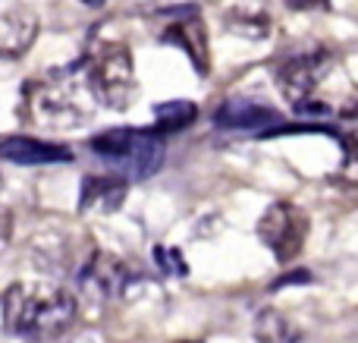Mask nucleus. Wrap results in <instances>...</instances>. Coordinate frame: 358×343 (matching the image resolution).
Instances as JSON below:
<instances>
[{
    "label": "nucleus",
    "instance_id": "1",
    "mask_svg": "<svg viewBox=\"0 0 358 343\" xmlns=\"http://www.w3.org/2000/svg\"><path fill=\"white\" fill-rule=\"evenodd\" d=\"M3 328L22 340H54L76 325L79 302L57 284H10L0 300Z\"/></svg>",
    "mask_w": 358,
    "mask_h": 343
},
{
    "label": "nucleus",
    "instance_id": "2",
    "mask_svg": "<svg viewBox=\"0 0 358 343\" xmlns=\"http://www.w3.org/2000/svg\"><path fill=\"white\" fill-rule=\"evenodd\" d=\"M92 148L107 158V167L117 176L129 180H148L164 164V139L151 130H107L92 139Z\"/></svg>",
    "mask_w": 358,
    "mask_h": 343
},
{
    "label": "nucleus",
    "instance_id": "3",
    "mask_svg": "<svg viewBox=\"0 0 358 343\" xmlns=\"http://www.w3.org/2000/svg\"><path fill=\"white\" fill-rule=\"evenodd\" d=\"M94 94L110 107H126L136 94V63L126 44H104L88 63Z\"/></svg>",
    "mask_w": 358,
    "mask_h": 343
},
{
    "label": "nucleus",
    "instance_id": "4",
    "mask_svg": "<svg viewBox=\"0 0 358 343\" xmlns=\"http://www.w3.org/2000/svg\"><path fill=\"white\" fill-rule=\"evenodd\" d=\"M258 237L277 255V262L286 265L302 252L308 237V214L292 202H273L258 220Z\"/></svg>",
    "mask_w": 358,
    "mask_h": 343
},
{
    "label": "nucleus",
    "instance_id": "5",
    "mask_svg": "<svg viewBox=\"0 0 358 343\" xmlns=\"http://www.w3.org/2000/svg\"><path fill=\"white\" fill-rule=\"evenodd\" d=\"M76 281H79V290L88 296V300L107 302V300H117V296L123 293V287L129 284V268H126L123 258L110 255V252H94V255L79 268Z\"/></svg>",
    "mask_w": 358,
    "mask_h": 343
},
{
    "label": "nucleus",
    "instance_id": "6",
    "mask_svg": "<svg viewBox=\"0 0 358 343\" xmlns=\"http://www.w3.org/2000/svg\"><path fill=\"white\" fill-rule=\"evenodd\" d=\"M330 69V54L327 50H317V54H305V57H292L286 60L283 66L277 69V82H280V92L289 104H305L308 94L317 88L321 76Z\"/></svg>",
    "mask_w": 358,
    "mask_h": 343
},
{
    "label": "nucleus",
    "instance_id": "7",
    "mask_svg": "<svg viewBox=\"0 0 358 343\" xmlns=\"http://www.w3.org/2000/svg\"><path fill=\"white\" fill-rule=\"evenodd\" d=\"M0 158L22 167H41V164H63L73 161V151L66 145H54V142H41V139H29V136H10L0 142Z\"/></svg>",
    "mask_w": 358,
    "mask_h": 343
},
{
    "label": "nucleus",
    "instance_id": "8",
    "mask_svg": "<svg viewBox=\"0 0 358 343\" xmlns=\"http://www.w3.org/2000/svg\"><path fill=\"white\" fill-rule=\"evenodd\" d=\"M164 41H173L189 54L192 66L198 73H208L210 69V44H208V31H204V22L198 16H185L173 22L167 31H164Z\"/></svg>",
    "mask_w": 358,
    "mask_h": 343
},
{
    "label": "nucleus",
    "instance_id": "9",
    "mask_svg": "<svg viewBox=\"0 0 358 343\" xmlns=\"http://www.w3.org/2000/svg\"><path fill=\"white\" fill-rule=\"evenodd\" d=\"M38 35V19L25 6H13V10L0 13V54L16 57L35 41Z\"/></svg>",
    "mask_w": 358,
    "mask_h": 343
},
{
    "label": "nucleus",
    "instance_id": "10",
    "mask_svg": "<svg viewBox=\"0 0 358 343\" xmlns=\"http://www.w3.org/2000/svg\"><path fill=\"white\" fill-rule=\"evenodd\" d=\"M126 199V180L123 176H85L82 180V199L79 208L82 211H101V214H113Z\"/></svg>",
    "mask_w": 358,
    "mask_h": 343
},
{
    "label": "nucleus",
    "instance_id": "11",
    "mask_svg": "<svg viewBox=\"0 0 358 343\" xmlns=\"http://www.w3.org/2000/svg\"><path fill=\"white\" fill-rule=\"evenodd\" d=\"M280 120V113L273 107L264 104H252V101H229L220 111L214 113L217 126H227V130H273V123Z\"/></svg>",
    "mask_w": 358,
    "mask_h": 343
},
{
    "label": "nucleus",
    "instance_id": "12",
    "mask_svg": "<svg viewBox=\"0 0 358 343\" xmlns=\"http://www.w3.org/2000/svg\"><path fill=\"white\" fill-rule=\"evenodd\" d=\"M255 340L258 343H299V328L277 309H261L255 318Z\"/></svg>",
    "mask_w": 358,
    "mask_h": 343
},
{
    "label": "nucleus",
    "instance_id": "13",
    "mask_svg": "<svg viewBox=\"0 0 358 343\" xmlns=\"http://www.w3.org/2000/svg\"><path fill=\"white\" fill-rule=\"evenodd\" d=\"M195 117H198V107L192 104V101H167V104H157L151 132H157L161 139L164 136H173V132L185 130V126H189Z\"/></svg>",
    "mask_w": 358,
    "mask_h": 343
},
{
    "label": "nucleus",
    "instance_id": "14",
    "mask_svg": "<svg viewBox=\"0 0 358 343\" xmlns=\"http://www.w3.org/2000/svg\"><path fill=\"white\" fill-rule=\"evenodd\" d=\"M292 284H311V271H305V268L286 271L283 277H277V281L271 284V290H283V287H292Z\"/></svg>",
    "mask_w": 358,
    "mask_h": 343
},
{
    "label": "nucleus",
    "instance_id": "15",
    "mask_svg": "<svg viewBox=\"0 0 358 343\" xmlns=\"http://www.w3.org/2000/svg\"><path fill=\"white\" fill-rule=\"evenodd\" d=\"M10 233H13V214L6 211V208H0V249H6Z\"/></svg>",
    "mask_w": 358,
    "mask_h": 343
},
{
    "label": "nucleus",
    "instance_id": "16",
    "mask_svg": "<svg viewBox=\"0 0 358 343\" xmlns=\"http://www.w3.org/2000/svg\"><path fill=\"white\" fill-rule=\"evenodd\" d=\"M299 113H308V117H327L330 107L321 104V101H305V104H299Z\"/></svg>",
    "mask_w": 358,
    "mask_h": 343
},
{
    "label": "nucleus",
    "instance_id": "17",
    "mask_svg": "<svg viewBox=\"0 0 358 343\" xmlns=\"http://www.w3.org/2000/svg\"><path fill=\"white\" fill-rule=\"evenodd\" d=\"M296 10H308V6H315V4H324V0H289Z\"/></svg>",
    "mask_w": 358,
    "mask_h": 343
},
{
    "label": "nucleus",
    "instance_id": "18",
    "mask_svg": "<svg viewBox=\"0 0 358 343\" xmlns=\"http://www.w3.org/2000/svg\"><path fill=\"white\" fill-rule=\"evenodd\" d=\"M82 4H88V6H101L104 0H82Z\"/></svg>",
    "mask_w": 358,
    "mask_h": 343
},
{
    "label": "nucleus",
    "instance_id": "19",
    "mask_svg": "<svg viewBox=\"0 0 358 343\" xmlns=\"http://www.w3.org/2000/svg\"><path fill=\"white\" fill-rule=\"evenodd\" d=\"M0 189H3V176H0Z\"/></svg>",
    "mask_w": 358,
    "mask_h": 343
},
{
    "label": "nucleus",
    "instance_id": "20",
    "mask_svg": "<svg viewBox=\"0 0 358 343\" xmlns=\"http://www.w3.org/2000/svg\"><path fill=\"white\" fill-rule=\"evenodd\" d=\"M185 343H189V340H185Z\"/></svg>",
    "mask_w": 358,
    "mask_h": 343
}]
</instances>
